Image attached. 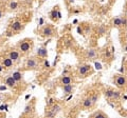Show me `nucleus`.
<instances>
[{"label":"nucleus","instance_id":"obj_35","mask_svg":"<svg viewBox=\"0 0 127 118\" xmlns=\"http://www.w3.org/2000/svg\"><path fill=\"white\" fill-rule=\"evenodd\" d=\"M3 68H4V66H3V65H0V72H1V71H2V70H3Z\"/></svg>","mask_w":127,"mask_h":118},{"label":"nucleus","instance_id":"obj_9","mask_svg":"<svg viewBox=\"0 0 127 118\" xmlns=\"http://www.w3.org/2000/svg\"><path fill=\"white\" fill-rule=\"evenodd\" d=\"M37 55L39 56V57H47L48 56V51L46 47H40V49H38V51H37Z\"/></svg>","mask_w":127,"mask_h":118},{"label":"nucleus","instance_id":"obj_8","mask_svg":"<svg viewBox=\"0 0 127 118\" xmlns=\"http://www.w3.org/2000/svg\"><path fill=\"white\" fill-rule=\"evenodd\" d=\"M2 65H3L4 68H11V66L13 65V61H12V59H10L9 57L3 58V59H2Z\"/></svg>","mask_w":127,"mask_h":118},{"label":"nucleus","instance_id":"obj_7","mask_svg":"<svg viewBox=\"0 0 127 118\" xmlns=\"http://www.w3.org/2000/svg\"><path fill=\"white\" fill-rule=\"evenodd\" d=\"M125 83H126V78L124 76H119L118 78H116V85H118V87L122 88L125 85Z\"/></svg>","mask_w":127,"mask_h":118},{"label":"nucleus","instance_id":"obj_2","mask_svg":"<svg viewBox=\"0 0 127 118\" xmlns=\"http://www.w3.org/2000/svg\"><path fill=\"white\" fill-rule=\"evenodd\" d=\"M19 57H20V54H19L18 51H11V52L9 53V58L12 59L13 62L19 60Z\"/></svg>","mask_w":127,"mask_h":118},{"label":"nucleus","instance_id":"obj_30","mask_svg":"<svg viewBox=\"0 0 127 118\" xmlns=\"http://www.w3.org/2000/svg\"><path fill=\"white\" fill-rule=\"evenodd\" d=\"M5 90H6V87H5V85H4V87H3V85L0 87V91H5Z\"/></svg>","mask_w":127,"mask_h":118},{"label":"nucleus","instance_id":"obj_19","mask_svg":"<svg viewBox=\"0 0 127 118\" xmlns=\"http://www.w3.org/2000/svg\"><path fill=\"white\" fill-rule=\"evenodd\" d=\"M17 6H18V3L17 2H15V1H13V2H11L10 3V9L11 10H16L17 9Z\"/></svg>","mask_w":127,"mask_h":118},{"label":"nucleus","instance_id":"obj_37","mask_svg":"<svg viewBox=\"0 0 127 118\" xmlns=\"http://www.w3.org/2000/svg\"><path fill=\"white\" fill-rule=\"evenodd\" d=\"M71 1H73V0H71Z\"/></svg>","mask_w":127,"mask_h":118},{"label":"nucleus","instance_id":"obj_15","mask_svg":"<svg viewBox=\"0 0 127 118\" xmlns=\"http://www.w3.org/2000/svg\"><path fill=\"white\" fill-rule=\"evenodd\" d=\"M92 101H91V98H87V99H85V101H84V106H86V108H90V106H92Z\"/></svg>","mask_w":127,"mask_h":118},{"label":"nucleus","instance_id":"obj_32","mask_svg":"<svg viewBox=\"0 0 127 118\" xmlns=\"http://www.w3.org/2000/svg\"><path fill=\"white\" fill-rule=\"evenodd\" d=\"M77 32H78L79 34H82V33H83V31H82V29H81V28H77Z\"/></svg>","mask_w":127,"mask_h":118},{"label":"nucleus","instance_id":"obj_20","mask_svg":"<svg viewBox=\"0 0 127 118\" xmlns=\"http://www.w3.org/2000/svg\"><path fill=\"white\" fill-rule=\"evenodd\" d=\"M113 23H114V25H116V26H120V25H122L121 18H115V19L113 20Z\"/></svg>","mask_w":127,"mask_h":118},{"label":"nucleus","instance_id":"obj_27","mask_svg":"<svg viewBox=\"0 0 127 118\" xmlns=\"http://www.w3.org/2000/svg\"><path fill=\"white\" fill-rule=\"evenodd\" d=\"M53 103H54V99H53V98H50L49 101H48V104H53Z\"/></svg>","mask_w":127,"mask_h":118},{"label":"nucleus","instance_id":"obj_25","mask_svg":"<svg viewBox=\"0 0 127 118\" xmlns=\"http://www.w3.org/2000/svg\"><path fill=\"white\" fill-rule=\"evenodd\" d=\"M119 97H120V93H119V92H114V95H113V98L118 99Z\"/></svg>","mask_w":127,"mask_h":118},{"label":"nucleus","instance_id":"obj_34","mask_svg":"<svg viewBox=\"0 0 127 118\" xmlns=\"http://www.w3.org/2000/svg\"><path fill=\"white\" fill-rule=\"evenodd\" d=\"M71 98H72V95H70V96H69V97L67 98V101H69V100H70V99H71Z\"/></svg>","mask_w":127,"mask_h":118},{"label":"nucleus","instance_id":"obj_4","mask_svg":"<svg viewBox=\"0 0 127 118\" xmlns=\"http://www.w3.org/2000/svg\"><path fill=\"white\" fill-rule=\"evenodd\" d=\"M37 61H36V59H34V58H30V59H28V61H26V68H29V69H36L37 68Z\"/></svg>","mask_w":127,"mask_h":118},{"label":"nucleus","instance_id":"obj_22","mask_svg":"<svg viewBox=\"0 0 127 118\" xmlns=\"http://www.w3.org/2000/svg\"><path fill=\"white\" fill-rule=\"evenodd\" d=\"M94 118H106V116H105L104 114H102V113H99V114L95 115Z\"/></svg>","mask_w":127,"mask_h":118},{"label":"nucleus","instance_id":"obj_26","mask_svg":"<svg viewBox=\"0 0 127 118\" xmlns=\"http://www.w3.org/2000/svg\"><path fill=\"white\" fill-rule=\"evenodd\" d=\"M121 21H122V24H124V25H126V24H127V20L125 19V18H123V19H121Z\"/></svg>","mask_w":127,"mask_h":118},{"label":"nucleus","instance_id":"obj_16","mask_svg":"<svg viewBox=\"0 0 127 118\" xmlns=\"http://www.w3.org/2000/svg\"><path fill=\"white\" fill-rule=\"evenodd\" d=\"M113 95H114V91H111V90H107L105 91V96L108 98H113Z\"/></svg>","mask_w":127,"mask_h":118},{"label":"nucleus","instance_id":"obj_36","mask_svg":"<svg viewBox=\"0 0 127 118\" xmlns=\"http://www.w3.org/2000/svg\"><path fill=\"white\" fill-rule=\"evenodd\" d=\"M125 51H126V52H127V45H126V47H125Z\"/></svg>","mask_w":127,"mask_h":118},{"label":"nucleus","instance_id":"obj_28","mask_svg":"<svg viewBox=\"0 0 127 118\" xmlns=\"http://www.w3.org/2000/svg\"><path fill=\"white\" fill-rule=\"evenodd\" d=\"M60 18H62V13L58 11V13H57V19H60Z\"/></svg>","mask_w":127,"mask_h":118},{"label":"nucleus","instance_id":"obj_23","mask_svg":"<svg viewBox=\"0 0 127 118\" xmlns=\"http://www.w3.org/2000/svg\"><path fill=\"white\" fill-rule=\"evenodd\" d=\"M105 32H106V31H105V29H104V28H103V26H101V28L99 29V33H100L101 35H103V34H105Z\"/></svg>","mask_w":127,"mask_h":118},{"label":"nucleus","instance_id":"obj_10","mask_svg":"<svg viewBox=\"0 0 127 118\" xmlns=\"http://www.w3.org/2000/svg\"><path fill=\"white\" fill-rule=\"evenodd\" d=\"M12 77L16 80V81H20V80L22 79V73H20V72H14L12 75Z\"/></svg>","mask_w":127,"mask_h":118},{"label":"nucleus","instance_id":"obj_1","mask_svg":"<svg viewBox=\"0 0 127 118\" xmlns=\"http://www.w3.org/2000/svg\"><path fill=\"white\" fill-rule=\"evenodd\" d=\"M18 47H19V51H21L22 53H26V52H29L30 49H31V42L28 41V40L20 41L19 44H18Z\"/></svg>","mask_w":127,"mask_h":118},{"label":"nucleus","instance_id":"obj_33","mask_svg":"<svg viewBox=\"0 0 127 118\" xmlns=\"http://www.w3.org/2000/svg\"><path fill=\"white\" fill-rule=\"evenodd\" d=\"M42 23H44V19H42V18H41V19H40V21H39V25H41Z\"/></svg>","mask_w":127,"mask_h":118},{"label":"nucleus","instance_id":"obj_21","mask_svg":"<svg viewBox=\"0 0 127 118\" xmlns=\"http://www.w3.org/2000/svg\"><path fill=\"white\" fill-rule=\"evenodd\" d=\"M88 56H89V57H94V56H95V51L94 50H90L88 52Z\"/></svg>","mask_w":127,"mask_h":118},{"label":"nucleus","instance_id":"obj_29","mask_svg":"<svg viewBox=\"0 0 127 118\" xmlns=\"http://www.w3.org/2000/svg\"><path fill=\"white\" fill-rule=\"evenodd\" d=\"M95 66H96V69H97V70H101V69H102V68H101V64H100V63H97V62L95 63Z\"/></svg>","mask_w":127,"mask_h":118},{"label":"nucleus","instance_id":"obj_13","mask_svg":"<svg viewBox=\"0 0 127 118\" xmlns=\"http://www.w3.org/2000/svg\"><path fill=\"white\" fill-rule=\"evenodd\" d=\"M72 88H73V87L71 84L64 85V93H65V94H70L71 92H72Z\"/></svg>","mask_w":127,"mask_h":118},{"label":"nucleus","instance_id":"obj_6","mask_svg":"<svg viewBox=\"0 0 127 118\" xmlns=\"http://www.w3.org/2000/svg\"><path fill=\"white\" fill-rule=\"evenodd\" d=\"M52 35H53L52 28H50V26H46V28H44V30H42V36H44V37H51Z\"/></svg>","mask_w":127,"mask_h":118},{"label":"nucleus","instance_id":"obj_14","mask_svg":"<svg viewBox=\"0 0 127 118\" xmlns=\"http://www.w3.org/2000/svg\"><path fill=\"white\" fill-rule=\"evenodd\" d=\"M50 111H51V112H52V113H53V114H54V115H56V114L58 113V112H59V111H60V106H58V104H53V106H52V109H51V110H50Z\"/></svg>","mask_w":127,"mask_h":118},{"label":"nucleus","instance_id":"obj_17","mask_svg":"<svg viewBox=\"0 0 127 118\" xmlns=\"http://www.w3.org/2000/svg\"><path fill=\"white\" fill-rule=\"evenodd\" d=\"M57 13H58V11L57 10H53L51 13H50V16H51V18L53 20H55V19H57Z\"/></svg>","mask_w":127,"mask_h":118},{"label":"nucleus","instance_id":"obj_3","mask_svg":"<svg viewBox=\"0 0 127 118\" xmlns=\"http://www.w3.org/2000/svg\"><path fill=\"white\" fill-rule=\"evenodd\" d=\"M5 84L10 88H14V87H16V84H17V81H16L12 76H9L5 78Z\"/></svg>","mask_w":127,"mask_h":118},{"label":"nucleus","instance_id":"obj_31","mask_svg":"<svg viewBox=\"0 0 127 118\" xmlns=\"http://www.w3.org/2000/svg\"><path fill=\"white\" fill-rule=\"evenodd\" d=\"M44 65H46L47 68H49V66H50V63L48 62V61H44Z\"/></svg>","mask_w":127,"mask_h":118},{"label":"nucleus","instance_id":"obj_38","mask_svg":"<svg viewBox=\"0 0 127 118\" xmlns=\"http://www.w3.org/2000/svg\"><path fill=\"white\" fill-rule=\"evenodd\" d=\"M126 14H127V13H126Z\"/></svg>","mask_w":127,"mask_h":118},{"label":"nucleus","instance_id":"obj_24","mask_svg":"<svg viewBox=\"0 0 127 118\" xmlns=\"http://www.w3.org/2000/svg\"><path fill=\"white\" fill-rule=\"evenodd\" d=\"M97 98H99V96H97V95H93V96H92V98H91V101H92V102H95V101L97 100Z\"/></svg>","mask_w":127,"mask_h":118},{"label":"nucleus","instance_id":"obj_12","mask_svg":"<svg viewBox=\"0 0 127 118\" xmlns=\"http://www.w3.org/2000/svg\"><path fill=\"white\" fill-rule=\"evenodd\" d=\"M89 69H90L89 65H83V66H81V68L78 69V72H79V74L84 75V74H86L87 72H88Z\"/></svg>","mask_w":127,"mask_h":118},{"label":"nucleus","instance_id":"obj_5","mask_svg":"<svg viewBox=\"0 0 127 118\" xmlns=\"http://www.w3.org/2000/svg\"><path fill=\"white\" fill-rule=\"evenodd\" d=\"M11 29L13 30L14 32H18L22 29V23L20 21H14V22L11 24Z\"/></svg>","mask_w":127,"mask_h":118},{"label":"nucleus","instance_id":"obj_11","mask_svg":"<svg viewBox=\"0 0 127 118\" xmlns=\"http://www.w3.org/2000/svg\"><path fill=\"white\" fill-rule=\"evenodd\" d=\"M71 81H72V79H71L70 76H64L62 78V83L64 85L66 84H71Z\"/></svg>","mask_w":127,"mask_h":118},{"label":"nucleus","instance_id":"obj_18","mask_svg":"<svg viewBox=\"0 0 127 118\" xmlns=\"http://www.w3.org/2000/svg\"><path fill=\"white\" fill-rule=\"evenodd\" d=\"M32 112V106L31 104H28V106L25 108V111H23V114H29Z\"/></svg>","mask_w":127,"mask_h":118}]
</instances>
